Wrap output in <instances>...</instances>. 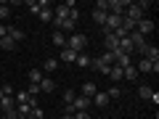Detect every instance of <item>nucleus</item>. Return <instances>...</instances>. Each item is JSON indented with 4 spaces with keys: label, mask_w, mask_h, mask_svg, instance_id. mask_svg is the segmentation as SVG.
I'll return each mask as SVG.
<instances>
[{
    "label": "nucleus",
    "mask_w": 159,
    "mask_h": 119,
    "mask_svg": "<svg viewBox=\"0 0 159 119\" xmlns=\"http://www.w3.org/2000/svg\"><path fill=\"white\" fill-rule=\"evenodd\" d=\"M66 48H72L74 53H85V48H88V37L82 32H72L66 37Z\"/></svg>",
    "instance_id": "1"
},
{
    "label": "nucleus",
    "mask_w": 159,
    "mask_h": 119,
    "mask_svg": "<svg viewBox=\"0 0 159 119\" xmlns=\"http://www.w3.org/2000/svg\"><path fill=\"white\" fill-rule=\"evenodd\" d=\"M127 3H130V0H106V11L114 13V16H125Z\"/></svg>",
    "instance_id": "2"
},
{
    "label": "nucleus",
    "mask_w": 159,
    "mask_h": 119,
    "mask_svg": "<svg viewBox=\"0 0 159 119\" xmlns=\"http://www.w3.org/2000/svg\"><path fill=\"white\" fill-rule=\"evenodd\" d=\"M125 19H130L133 24H138V21H141V19H146V11H141V8H138V3H127Z\"/></svg>",
    "instance_id": "3"
},
{
    "label": "nucleus",
    "mask_w": 159,
    "mask_h": 119,
    "mask_svg": "<svg viewBox=\"0 0 159 119\" xmlns=\"http://www.w3.org/2000/svg\"><path fill=\"white\" fill-rule=\"evenodd\" d=\"M135 32L143 34V37H146V34H151V32H154V21H151V19H141V21L135 24Z\"/></svg>",
    "instance_id": "4"
},
{
    "label": "nucleus",
    "mask_w": 159,
    "mask_h": 119,
    "mask_svg": "<svg viewBox=\"0 0 159 119\" xmlns=\"http://www.w3.org/2000/svg\"><path fill=\"white\" fill-rule=\"evenodd\" d=\"M77 61V53L72 51V48H64L61 53H58V64H74Z\"/></svg>",
    "instance_id": "5"
},
{
    "label": "nucleus",
    "mask_w": 159,
    "mask_h": 119,
    "mask_svg": "<svg viewBox=\"0 0 159 119\" xmlns=\"http://www.w3.org/2000/svg\"><path fill=\"white\" fill-rule=\"evenodd\" d=\"M138 95H141L143 101H154V103L159 101V95H157V93H154L148 85H141V87H138Z\"/></svg>",
    "instance_id": "6"
},
{
    "label": "nucleus",
    "mask_w": 159,
    "mask_h": 119,
    "mask_svg": "<svg viewBox=\"0 0 159 119\" xmlns=\"http://www.w3.org/2000/svg\"><path fill=\"white\" fill-rule=\"evenodd\" d=\"M96 93H98L96 82H90V79H88V82H82V90H80V95H85V98H93Z\"/></svg>",
    "instance_id": "7"
},
{
    "label": "nucleus",
    "mask_w": 159,
    "mask_h": 119,
    "mask_svg": "<svg viewBox=\"0 0 159 119\" xmlns=\"http://www.w3.org/2000/svg\"><path fill=\"white\" fill-rule=\"evenodd\" d=\"M37 87H40V93H53V90H56V82H53L51 77H43Z\"/></svg>",
    "instance_id": "8"
},
{
    "label": "nucleus",
    "mask_w": 159,
    "mask_h": 119,
    "mask_svg": "<svg viewBox=\"0 0 159 119\" xmlns=\"http://www.w3.org/2000/svg\"><path fill=\"white\" fill-rule=\"evenodd\" d=\"M106 51H111V53L119 51V37H117V34H111V32L106 34Z\"/></svg>",
    "instance_id": "9"
},
{
    "label": "nucleus",
    "mask_w": 159,
    "mask_h": 119,
    "mask_svg": "<svg viewBox=\"0 0 159 119\" xmlns=\"http://www.w3.org/2000/svg\"><path fill=\"white\" fill-rule=\"evenodd\" d=\"M122 79H138V69H135V64H127L125 69H122Z\"/></svg>",
    "instance_id": "10"
},
{
    "label": "nucleus",
    "mask_w": 159,
    "mask_h": 119,
    "mask_svg": "<svg viewBox=\"0 0 159 119\" xmlns=\"http://www.w3.org/2000/svg\"><path fill=\"white\" fill-rule=\"evenodd\" d=\"M11 108H16L13 95H3V98H0V111H11Z\"/></svg>",
    "instance_id": "11"
},
{
    "label": "nucleus",
    "mask_w": 159,
    "mask_h": 119,
    "mask_svg": "<svg viewBox=\"0 0 159 119\" xmlns=\"http://www.w3.org/2000/svg\"><path fill=\"white\" fill-rule=\"evenodd\" d=\"M93 106L106 108V106H109V95H106V93H96V95H93Z\"/></svg>",
    "instance_id": "12"
},
{
    "label": "nucleus",
    "mask_w": 159,
    "mask_h": 119,
    "mask_svg": "<svg viewBox=\"0 0 159 119\" xmlns=\"http://www.w3.org/2000/svg\"><path fill=\"white\" fill-rule=\"evenodd\" d=\"M53 45H56V48H61V51H64V48H66V34H64V32H58V29H56V32H53Z\"/></svg>",
    "instance_id": "13"
},
{
    "label": "nucleus",
    "mask_w": 159,
    "mask_h": 119,
    "mask_svg": "<svg viewBox=\"0 0 159 119\" xmlns=\"http://www.w3.org/2000/svg\"><path fill=\"white\" fill-rule=\"evenodd\" d=\"M8 37H11L13 42H16V45H19V42H21V40L27 37V34H24L21 29H16V27H8Z\"/></svg>",
    "instance_id": "14"
},
{
    "label": "nucleus",
    "mask_w": 159,
    "mask_h": 119,
    "mask_svg": "<svg viewBox=\"0 0 159 119\" xmlns=\"http://www.w3.org/2000/svg\"><path fill=\"white\" fill-rule=\"evenodd\" d=\"M0 48H3V51H8V53H11V51H16V42H13V40L11 37H8V34H6V37H0Z\"/></svg>",
    "instance_id": "15"
},
{
    "label": "nucleus",
    "mask_w": 159,
    "mask_h": 119,
    "mask_svg": "<svg viewBox=\"0 0 159 119\" xmlns=\"http://www.w3.org/2000/svg\"><path fill=\"white\" fill-rule=\"evenodd\" d=\"M27 77H29V85H40V79H43V72H40V69H29Z\"/></svg>",
    "instance_id": "16"
},
{
    "label": "nucleus",
    "mask_w": 159,
    "mask_h": 119,
    "mask_svg": "<svg viewBox=\"0 0 159 119\" xmlns=\"http://www.w3.org/2000/svg\"><path fill=\"white\" fill-rule=\"evenodd\" d=\"M90 61H93V58L88 56V53H77V61H74V64H77L80 69H88V66H90Z\"/></svg>",
    "instance_id": "17"
},
{
    "label": "nucleus",
    "mask_w": 159,
    "mask_h": 119,
    "mask_svg": "<svg viewBox=\"0 0 159 119\" xmlns=\"http://www.w3.org/2000/svg\"><path fill=\"white\" fill-rule=\"evenodd\" d=\"M109 79H111V82H117V79H122V66H117V64H114L111 69H109V74H106Z\"/></svg>",
    "instance_id": "18"
},
{
    "label": "nucleus",
    "mask_w": 159,
    "mask_h": 119,
    "mask_svg": "<svg viewBox=\"0 0 159 119\" xmlns=\"http://www.w3.org/2000/svg\"><path fill=\"white\" fill-rule=\"evenodd\" d=\"M90 64H93V66H96V69H98V72H101V74H109V69H111V66H114V64H111V66H109V64H103V61H101V58H93V61H90Z\"/></svg>",
    "instance_id": "19"
},
{
    "label": "nucleus",
    "mask_w": 159,
    "mask_h": 119,
    "mask_svg": "<svg viewBox=\"0 0 159 119\" xmlns=\"http://www.w3.org/2000/svg\"><path fill=\"white\" fill-rule=\"evenodd\" d=\"M37 16H40V21H53V11H51V8H40V13H37Z\"/></svg>",
    "instance_id": "20"
},
{
    "label": "nucleus",
    "mask_w": 159,
    "mask_h": 119,
    "mask_svg": "<svg viewBox=\"0 0 159 119\" xmlns=\"http://www.w3.org/2000/svg\"><path fill=\"white\" fill-rule=\"evenodd\" d=\"M40 8H43V6H40V0H27V11H29V13H34V16H37Z\"/></svg>",
    "instance_id": "21"
},
{
    "label": "nucleus",
    "mask_w": 159,
    "mask_h": 119,
    "mask_svg": "<svg viewBox=\"0 0 159 119\" xmlns=\"http://www.w3.org/2000/svg\"><path fill=\"white\" fill-rule=\"evenodd\" d=\"M93 21H96V24H101V27H103V21H106V11L96 8V11H93Z\"/></svg>",
    "instance_id": "22"
},
{
    "label": "nucleus",
    "mask_w": 159,
    "mask_h": 119,
    "mask_svg": "<svg viewBox=\"0 0 159 119\" xmlns=\"http://www.w3.org/2000/svg\"><path fill=\"white\" fill-rule=\"evenodd\" d=\"M43 69H45V72H56V69H58V58H45Z\"/></svg>",
    "instance_id": "23"
},
{
    "label": "nucleus",
    "mask_w": 159,
    "mask_h": 119,
    "mask_svg": "<svg viewBox=\"0 0 159 119\" xmlns=\"http://www.w3.org/2000/svg\"><path fill=\"white\" fill-rule=\"evenodd\" d=\"M135 69H138V74H141V72H143V74H151V64H148L146 58H141V61H138V66H135Z\"/></svg>",
    "instance_id": "24"
},
{
    "label": "nucleus",
    "mask_w": 159,
    "mask_h": 119,
    "mask_svg": "<svg viewBox=\"0 0 159 119\" xmlns=\"http://www.w3.org/2000/svg\"><path fill=\"white\" fill-rule=\"evenodd\" d=\"M106 95H109V101H114V98H119V95H122V87L111 85V87H109V90H106Z\"/></svg>",
    "instance_id": "25"
},
{
    "label": "nucleus",
    "mask_w": 159,
    "mask_h": 119,
    "mask_svg": "<svg viewBox=\"0 0 159 119\" xmlns=\"http://www.w3.org/2000/svg\"><path fill=\"white\" fill-rule=\"evenodd\" d=\"M43 117H45V111H43L40 106H34L32 111H29V117H27V119H43Z\"/></svg>",
    "instance_id": "26"
},
{
    "label": "nucleus",
    "mask_w": 159,
    "mask_h": 119,
    "mask_svg": "<svg viewBox=\"0 0 159 119\" xmlns=\"http://www.w3.org/2000/svg\"><path fill=\"white\" fill-rule=\"evenodd\" d=\"M8 16H11V8H8V6H6V3H0V24L6 21V19H8Z\"/></svg>",
    "instance_id": "27"
},
{
    "label": "nucleus",
    "mask_w": 159,
    "mask_h": 119,
    "mask_svg": "<svg viewBox=\"0 0 159 119\" xmlns=\"http://www.w3.org/2000/svg\"><path fill=\"white\" fill-rule=\"evenodd\" d=\"M98 58H101L103 64H109V66H111V64H114V53H111V51H106V53H101V56H98Z\"/></svg>",
    "instance_id": "28"
},
{
    "label": "nucleus",
    "mask_w": 159,
    "mask_h": 119,
    "mask_svg": "<svg viewBox=\"0 0 159 119\" xmlns=\"http://www.w3.org/2000/svg\"><path fill=\"white\" fill-rule=\"evenodd\" d=\"M74 98H77V93H74V90H66V93H64V103H66V106L74 101Z\"/></svg>",
    "instance_id": "29"
},
{
    "label": "nucleus",
    "mask_w": 159,
    "mask_h": 119,
    "mask_svg": "<svg viewBox=\"0 0 159 119\" xmlns=\"http://www.w3.org/2000/svg\"><path fill=\"white\" fill-rule=\"evenodd\" d=\"M77 19H80V11H77V8H69V21L77 24Z\"/></svg>",
    "instance_id": "30"
},
{
    "label": "nucleus",
    "mask_w": 159,
    "mask_h": 119,
    "mask_svg": "<svg viewBox=\"0 0 159 119\" xmlns=\"http://www.w3.org/2000/svg\"><path fill=\"white\" fill-rule=\"evenodd\" d=\"M0 90H3V95H13V93H16L13 85H8V82H6V85H0Z\"/></svg>",
    "instance_id": "31"
},
{
    "label": "nucleus",
    "mask_w": 159,
    "mask_h": 119,
    "mask_svg": "<svg viewBox=\"0 0 159 119\" xmlns=\"http://www.w3.org/2000/svg\"><path fill=\"white\" fill-rule=\"evenodd\" d=\"M27 95H34V98H37V95H40V87H37V85H29V87H27Z\"/></svg>",
    "instance_id": "32"
},
{
    "label": "nucleus",
    "mask_w": 159,
    "mask_h": 119,
    "mask_svg": "<svg viewBox=\"0 0 159 119\" xmlns=\"http://www.w3.org/2000/svg\"><path fill=\"white\" fill-rule=\"evenodd\" d=\"M74 119H90V114L88 111H74Z\"/></svg>",
    "instance_id": "33"
},
{
    "label": "nucleus",
    "mask_w": 159,
    "mask_h": 119,
    "mask_svg": "<svg viewBox=\"0 0 159 119\" xmlns=\"http://www.w3.org/2000/svg\"><path fill=\"white\" fill-rule=\"evenodd\" d=\"M8 34V24H0V37H6Z\"/></svg>",
    "instance_id": "34"
},
{
    "label": "nucleus",
    "mask_w": 159,
    "mask_h": 119,
    "mask_svg": "<svg viewBox=\"0 0 159 119\" xmlns=\"http://www.w3.org/2000/svg\"><path fill=\"white\" fill-rule=\"evenodd\" d=\"M61 119H74V114H66V111H64V117Z\"/></svg>",
    "instance_id": "35"
},
{
    "label": "nucleus",
    "mask_w": 159,
    "mask_h": 119,
    "mask_svg": "<svg viewBox=\"0 0 159 119\" xmlns=\"http://www.w3.org/2000/svg\"><path fill=\"white\" fill-rule=\"evenodd\" d=\"M0 98H3V90H0Z\"/></svg>",
    "instance_id": "36"
},
{
    "label": "nucleus",
    "mask_w": 159,
    "mask_h": 119,
    "mask_svg": "<svg viewBox=\"0 0 159 119\" xmlns=\"http://www.w3.org/2000/svg\"><path fill=\"white\" fill-rule=\"evenodd\" d=\"M154 119H159V117H154Z\"/></svg>",
    "instance_id": "37"
},
{
    "label": "nucleus",
    "mask_w": 159,
    "mask_h": 119,
    "mask_svg": "<svg viewBox=\"0 0 159 119\" xmlns=\"http://www.w3.org/2000/svg\"><path fill=\"white\" fill-rule=\"evenodd\" d=\"M0 114H3V111H0Z\"/></svg>",
    "instance_id": "38"
}]
</instances>
